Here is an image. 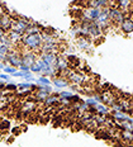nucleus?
I'll use <instances>...</instances> for the list:
<instances>
[{"label": "nucleus", "mask_w": 133, "mask_h": 147, "mask_svg": "<svg viewBox=\"0 0 133 147\" xmlns=\"http://www.w3.org/2000/svg\"><path fill=\"white\" fill-rule=\"evenodd\" d=\"M108 17H109V20L113 26H120V23L126 19L128 15L124 14L123 11H120L118 8L115 7H109V13H108Z\"/></svg>", "instance_id": "1"}, {"label": "nucleus", "mask_w": 133, "mask_h": 147, "mask_svg": "<svg viewBox=\"0 0 133 147\" xmlns=\"http://www.w3.org/2000/svg\"><path fill=\"white\" fill-rule=\"evenodd\" d=\"M65 78L69 80V82H70V81L72 82V85H75V86H76V85L84 84L85 80H86V76L84 75V74L76 71V70H69Z\"/></svg>", "instance_id": "2"}, {"label": "nucleus", "mask_w": 133, "mask_h": 147, "mask_svg": "<svg viewBox=\"0 0 133 147\" xmlns=\"http://www.w3.org/2000/svg\"><path fill=\"white\" fill-rule=\"evenodd\" d=\"M20 53H22V62H23V65L28 66L29 69H30V66H32V65H34L37 59H38V53L32 52V51L23 50Z\"/></svg>", "instance_id": "3"}, {"label": "nucleus", "mask_w": 133, "mask_h": 147, "mask_svg": "<svg viewBox=\"0 0 133 147\" xmlns=\"http://www.w3.org/2000/svg\"><path fill=\"white\" fill-rule=\"evenodd\" d=\"M118 28L123 34H131V33L133 32V18L131 17V15H128V17L120 23V26L118 27Z\"/></svg>", "instance_id": "4"}, {"label": "nucleus", "mask_w": 133, "mask_h": 147, "mask_svg": "<svg viewBox=\"0 0 133 147\" xmlns=\"http://www.w3.org/2000/svg\"><path fill=\"white\" fill-rule=\"evenodd\" d=\"M38 57H39V59H41L45 63H47L48 66L55 67V66H56V62H57L58 55H57V53H43V52H39V53H38Z\"/></svg>", "instance_id": "5"}, {"label": "nucleus", "mask_w": 133, "mask_h": 147, "mask_svg": "<svg viewBox=\"0 0 133 147\" xmlns=\"http://www.w3.org/2000/svg\"><path fill=\"white\" fill-rule=\"evenodd\" d=\"M11 23H13V18L9 13H5L0 15V28L4 30L5 33L9 32L11 28Z\"/></svg>", "instance_id": "6"}, {"label": "nucleus", "mask_w": 133, "mask_h": 147, "mask_svg": "<svg viewBox=\"0 0 133 147\" xmlns=\"http://www.w3.org/2000/svg\"><path fill=\"white\" fill-rule=\"evenodd\" d=\"M7 36L9 37V39L11 41V43L14 45V47H18V46L22 43V38H23L24 34H20V33L13 32V30H9V32H7Z\"/></svg>", "instance_id": "7"}, {"label": "nucleus", "mask_w": 133, "mask_h": 147, "mask_svg": "<svg viewBox=\"0 0 133 147\" xmlns=\"http://www.w3.org/2000/svg\"><path fill=\"white\" fill-rule=\"evenodd\" d=\"M58 103H60V96H58V94H51V95L43 102V105L47 107V108H53Z\"/></svg>", "instance_id": "8"}, {"label": "nucleus", "mask_w": 133, "mask_h": 147, "mask_svg": "<svg viewBox=\"0 0 133 147\" xmlns=\"http://www.w3.org/2000/svg\"><path fill=\"white\" fill-rule=\"evenodd\" d=\"M76 43L79 46V48H81L84 51H88L91 48V39L88 38V37H80V38H77Z\"/></svg>", "instance_id": "9"}, {"label": "nucleus", "mask_w": 133, "mask_h": 147, "mask_svg": "<svg viewBox=\"0 0 133 147\" xmlns=\"http://www.w3.org/2000/svg\"><path fill=\"white\" fill-rule=\"evenodd\" d=\"M52 82H53V85L58 89H63V88H67L70 85L69 80H67L66 78H55L53 80H52Z\"/></svg>", "instance_id": "10"}, {"label": "nucleus", "mask_w": 133, "mask_h": 147, "mask_svg": "<svg viewBox=\"0 0 133 147\" xmlns=\"http://www.w3.org/2000/svg\"><path fill=\"white\" fill-rule=\"evenodd\" d=\"M94 109H95V112H97V114H99V115H108L109 114V107H107L105 104H98Z\"/></svg>", "instance_id": "11"}, {"label": "nucleus", "mask_w": 133, "mask_h": 147, "mask_svg": "<svg viewBox=\"0 0 133 147\" xmlns=\"http://www.w3.org/2000/svg\"><path fill=\"white\" fill-rule=\"evenodd\" d=\"M0 43H1L3 46H5V47H7L9 51H11V50H14V48H15V47H14V45L11 43V41L9 39V37H8L7 34L0 38Z\"/></svg>", "instance_id": "12"}, {"label": "nucleus", "mask_w": 133, "mask_h": 147, "mask_svg": "<svg viewBox=\"0 0 133 147\" xmlns=\"http://www.w3.org/2000/svg\"><path fill=\"white\" fill-rule=\"evenodd\" d=\"M37 84H38L39 86H51L52 81L49 80L48 78H46V76H39V78L37 79Z\"/></svg>", "instance_id": "13"}, {"label": "nucleus", "mask_w": 133, "mask_h": 147, "mask_svg": "<svg viewBox=\"0 0 133 147\" xmlns=\"http://www.w3.org/2000/svg\"><path fill=\"white\" fill-rule=\"evenodd\" d=\"M120 137H122L126 142H133V132H129V131H122V132H120Z\"/></svg>", "instance_id": "14"}, {"label": "nucleus", "mask_w": 133, "mask_h": 147, "mask_svg": "<svg viewBox=\"0 0 133 147\" xmlns=\"http://www.w3.org/2000/svg\"><path fill=\"white\" fill-rule=\"evenodd\" d=\"M33 84L30 82H22V84H18V89L19 91H27V90H32Z\"/></svg>", "instance_id": "15"}, {"label": "nucleus", "mask_w": 133, "mask_h": 147, "mask_svg": "<svg viewBox=\"0 0 133 147\" xmlns=\"http://www.w3.org/2000/svg\"><path fill=\"white\" fill-rule=\"evenodd\" d=\"M5 91H8V93H14V91L18 90V85L15 84H5Z\"/></svg>", "instance_id": "16"}, {"label": "nucleus", "mask_w": 133, "mask_h": 147, "mask_svg": "<svg viewBox=\"0 0 133 147\" xmlns=\"http://www.w3.org/2000/svg\"><path fill=\"white\" fill-rule=\"evenodd\" d=\"M3 71H4V74H7V75H13L14 72H17V69H14V67H11V66H4V69H3Z\"/></svg>", "instance_id": "17"}, {"label": "nucleus", "mask_w": 133, "mask_h": 147, "mask_svg": "<svg viewBox=\"0 0 133 147\" xmlns=\"http://www.w3.org/2000/svg\"><path fill=\"white\" fill-rule=\"evenodd\" d=\"M9 128H10V122H9V121H3V122H0V131L5 132V131H8Z\"/></svg>", "instance_id": "18"}, {"label": "nucleus", "mask_w": 133, "mask_h": 147, "mask_svg": "<svg viewBox=\"0 0 133 147\" xmlns=\"http://www.w3.org/2000/svg\"><path fill=\"white\" fill-rule=\"evenodd\" d=\"M30 72L32 74H41V67H39L38 63H34V65L30 66Z\"/></svg>", "instance_id": "19"}, {"label": "nucleus", "mask_w": 133, "mask_h": 147, "mask_svg": "<svg viewBox=\"0 0 133 147\" xmlns=\"http://www.w3.org/2000/svg\"><path fill=\"white\" fill-rule=\"evenodd\" d=\"M86 104H88V105H89V108H95V107H97L98 105V102H97V100H95L94 99V98H91V99H88V100H86V102H85Z\"/></svg>", "instance_id": "20"}, {"label": "nucleus", "mask_w": 133, "mask_h": 147, "mask_svg": "<svg viewBox=\"0 0 133 147\" xmlns=\"http://www.w3.org/2000/svg\"><path fill=\"white\" fill-rule=\"evenodd\" d=\"M8 52H9L8 48L5 47V46H3L1 43H0V55H5V56H7Z\"/></svg>", "instance_id": "21"}, {"label": "nucleus", "mask_w": 133, "mask_h": 147, "mask_svg": "<svg viewBox=\"0 0 133 147\" xmlns=\"http://www.w3.org/2000/svg\"><path fill=\"white\" fill-rule=\"evenodd\" d=\"M0 80L7 82V81L10 80V75H7V74H0Z\"/></svg>", "instance_id": "22"}, {"label": "nucleus", "mask_w": 133, "mask_h": 147, "mask_svg": "<svg viewBox=\"0 0 133 147\" xmlns=\"http://www.w3.org/2000/svg\"><path fill=\"white\" fill-rule=\"evenodd\" d=\"M22 132V128L20 127H14L13 129H11V133H13V136H18Z\"/></svg>", "instance_id": "23"}, {"label": "nucleus", "mask_w": 133, "mask_h": 147, "mask_svg": "<svg viewBox=\"0 0 133 147\" xmlns=\"http://www.w3.org/2000/svg\"><path fill=\"white\" fill-rule=\"evenodd\" d=\"M11 76H14V78H23V72H22V71H17V72H14Z\"/></svg>", "instance_id": "24"}, {"label": "nucleus", "mask_w": 133, "mask_h": 147, "mask_svg": "<svg viewBox=\"0 0 133 147\" xmlns=\"http://www.w3.org/2000/svg\"><path fill=\"white\" fill-rule=\"evenodd\" d=\"M5 34H7V33H5V32H4V30H3L1 28H0V38H1V37H4Z\"/></svg>", "instance_id": "25"}, {"label": "nucleus", "mask_w": 133, "mask_h": 147, "mask_svg": "<svg viewBox=\"0 0 133 147\" xmlns=\"http://www.w3.org/2000/svg\"><path fill=\"white\" fill-rule=\"evenodd\" d=\"M3 69H4V65H3V63L0 62V70H3Z\"/></svg>", "instance_id": "26"}]
</instances>
